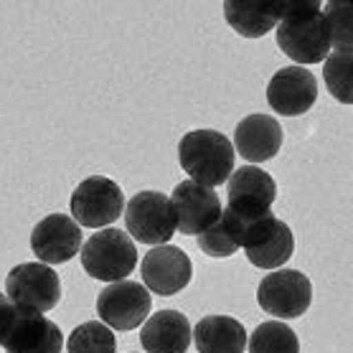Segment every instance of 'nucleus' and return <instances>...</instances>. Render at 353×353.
Returning a JSON list of instances; mask_svg holds the SVG:
<instances>
[{
	"instance_id": "nucleus-6",
	"label": "nucleus",
	"mask_w": 353,
	"mask_h": 353,
	"mask_svg": "<svg viewBox=\"0 0 353 353\" xmlns=\"http://www.w3.org/2000/svg\"><path fill=\"white\" fill-rule=\"evenodd\" d=\"M72 219L87 229L114 224L125 211V193L112 178L89 176L72 193Z\"/></svg>"
},
{
	"instance_id": "nucleus-7",
	"label": "nucleus",
	"mask_w": 353,
	"mask_h": 353,
	"mask_svg": "<svg viewBox=\"0 0 353 353\" xmlns=\"http://www.w3.org/2000/svg\"><path fill=\"white\" fill-rule=\"evenodd\" d=\"M125 224H128L130 239L140 244H155L163 247L176 234V214L173 203L161 191H140L132 196L125 209Z\"/></svg>"
},
{
	"instance_id": "nucleus-16",
	"label": "nucleus",
	"mask_w": 353,
	"mask_h": 353,
	"mask_svg": "<svg viewBox=\"0 0 353 353\" xmlns=\"http://www.w3.org/2000/svg\"><path fill=\"white\" fill-rule=\"evenodd\" d=\"M232 148L249 163L272 161L282 148L280 122L270 114H249L234 130Z\"/></svg>"
},
{
	"instance_id": "nucleus-11",
	"label": "nucleus",
	"mask_w": 353,
	"mask_h": 353,
	"mask_svg": "<svg viewBox=\"0 0 353 353\" xmlns=\"http://www.w3.org/2000/svg\"><path fill=\"white\" fill-rule=\"evenodd\" d=\"M170 203L176 214V232L188 234V236L191 234L199 236L211 224H216V219L221 216V199L216 188L196 183L191 178L173 188Z\"/></svg>"
},
{
	"instance_id": "nucleus-21",
	"label": "nucleus",
	"mask_w": 353,
	"mask_h": 353,
	"mask_svg": "<svg viewBox=\"0 0 353 353\" xmlns=\"http://www.w3.org/2000/svg\"><path fill=\"white\" fill-rule=\"evenodd\" d=\"M249 353H300L297 333L280 321H267L247 338Z\"/></svg>"
},
{
	"instance_id": "nucleus-22",
	"label": "nucleus",
	"mask_w": 353,
	"mask_h": 353,
	"mask_svg": "<svg viewBox=\"0 0 353 353\" xmlns=\"http://www.w3.org/2000/svg\"><path fill=\"white\" fill-rule=\"evenodd\" d=\"M323 79L325 87L338 102H353V51H333L323 61Z\"/></svg>"
},
{
	"instance_id": "nucleus-18",
	"label": "nucleus",
	"mask_w": 353,
	"mask_h": 353,
	"mask_svg": "<svg viewBox=\"0 0 353 353\" xmlns=\"http://www.w3.org/2000/svg\"><path fill=\"white\" fill-rule=\"evenodd\" d=\"M193 343L199 353H244L247 328L232 315H206L193 328Z\"/></svg>"
},
{
	"instance_id": "nucleus-15",
	"label": "nucleus",
	"mask_w": 353,
	"mask_h": 353,
	"mask_svg": "<svg viewBox=\"0 0 353 353\" xmlns=\"http://www.w3.org/2000/svg\"><path fill=\"white\" fill-rule=\"evenodd\" d=\"M6 353H61L64 333L54 321L43 315L18 313L13 328L3 338Z\"/></svg>"
},
{
	"instance_id": "nucleus-8",
	"label": "nucleus",
	"mask_w": 353,
	"mask_h": 353,
	"mask_svg": "<svg viewBox=\"0 0 353 353\" xmlns=\"http://www.w3.org/2000/svg\"><path fill=\"white\" fill-rule=\"evenodd\" d=\"M257 303L265 313L280 321L300 318L313 303V282L297 270H272L259 282Z\"/></svg>"
},
{
	"instance_id": "nucleus-13",
	"label": "nucleus",
	"mask_w": 353,
	"mask_h": 353,
	"mask_svg": "<svg viewBox=\"0 0 353 353\" xmlns=\"http://www.w3.org/2000/svg\"><path fill=\"white\" fill-rule=\"evenodd\" d=\"M140 272H143L148 292L170 297L191 282L193 265L183 249L173 247V244H163V247H153L145 254Z\"/></svg>"
},
{
	"instance_id": "nucleus-24",
	"label": "nucleus",
	"mask_w": 353,
	"mask_h": 353,
	"mask_svg": "<svg viewBox=\"0 0 353 353\" xmlns=\"http://www.w3.org/2000/svg\"><path fill=\"white\" fill-rule=\"evenodd\" d=\"M323 16L330 28V46L336 51H353V6L343 0H330L323 6Z\"/></svg>"
},
{
	"instance_id": "nucleus-4",
	"label": "nucleus",
	"mask_w": 353,
	"mask_h": 353,
	"mask_svg": "<svg viewBox=\"0 0 353 353\" xmlns=\"http://www.w3.org/2000/svg\"><path fill=\"white\" fill-rule=\"evenodd\" d=\"M8 300L16 305L18 313L43 315L54 310L61 300V280L48 265L26 262L16 265L6 277Z\"/></svg>"
},
{
	"instance_id": "nucleus-3",
	"label": "nucleus",
	"mask_w": 353,
	"mask_h": 353,
	"mask_svg": "<svg viewBox=\"0 0 353 353\" xmlns=\"http://www.w3.org/2000/svg\"><path fill=\"white\" fill-rule=\"evenodd\" d=\"M81 267L89 277L99 282H122L135 272L137 247L128 232L110 226L81 244Z\"/></svg>"
},
{
	"instance_id": "nucleus-5",
	"label": "nucleus",
	"mask_w": 353,
	"mask_h": 353,
	"mask_svg": "<svg viewBox=\"0 0 353 353\" xmlns=\"http://www.w3.org/2000/svg\"><path fill=\"white\" fill-rule=\"evenodd\" d=\"M229 206L241 224H257L259 219L272 214V203L277 199V183L267 170L257 165H241L229 176Z\"/></svg>"
},
{
	"instance_id": "nucleus-12",
	"label": "nucleus",
	"mask_w": 353,
	"mask_h": 353,
	"mask_svg": "<svg viewBox=\"0 0 353 353\" xmlns=\"http://www.w3.org/2000/svg\"><path fill=\"white\" fill-rule=\"evenodd\" d=\"M318 79L305 66H285L267 81V105L282 117H300L313 110Z\"/></svg>"
},
{
	"instance_id": "nucleus-2",
	"label": "nucleus",
	"mask_w": 353,
	"mask_h": 353,
	"mask_svg": "<svg viewBox=\"0 0 353 353\" xmlns=\"http://www.w3.org/2000/svg\"><path fill=\"white\" fill-rule=\"evenodd\" d=\"M178 163L191 176V181L216 188L234 173L232 140L219 130L185 132L178 143Z\"/></svg>"
},
{
	"instance_id": "nucleus-9",
	"label": "nucleus",
	"mask_w": 353,
	"mask_h": 353,
	"mask_svg": "<svg viewBox=\"0 0 353 353\" xmlns=\"http://www.w3.org/2000/svg\"><path fill=\"white\" fill-rule=\"evenodd\" d=\"M153 297L145 290V285H137L132 280H122L107 285L97 297V313L99 321L110 330H132L143 325L150 315Z\"/></svg>"
},
{
	"instance_id": "nucleus-1",
	"label": "nucleus",
	"mask_w": 353,
	"mask_h": 353,
	"mask_svg": "<svg viewBox=\"0 0 353 353\" xmlns=\"http://www.w3.org/2000/svg\"><path fill=\"white\" fill-rule=\"evenodd\" d=\"M277 46L297 66L325 61L330 54V28L318 0H292L285 3L277 23Z\"/></svg>"
},
{
	"instance_id": "nucleus-14",
	"label": "nucleus",
	"mask_w": 353,
	"mask_h": 353,
	"mask_svg": "<svg viewBox=\"0 0 353 353\" xmlns=\"http://www.w3.org/2000/svg\"><path fill=\"white\" fill-rule=\"evenodd\" d=\"M81 226L66 214H48L31 232V249L41 265H61L81 252Z\"/></svg>"
},
{
	"instance_id": "nucleus-17",
	"label": "nucleus",
	"mask_w": 353,
	"mask_h": 353,
	"mask_svg": "<svg viewBox=\"0 0 353 353\" xmlns=\"http://www.w3.org/2000/svg\"><path fill=\"white\" fill-rule=\"evenodd\" d=\"M140 343L145 353H185L191 348V323L178 310H161L143 323Z\"/></svg>"
},
{
	"instance_id": "nucleus-10",
	"label": "nucleus",
	"mask_w": 353,
	"mask_h": 353,
	"mask_svg": "<svg viewBox=\"0 0 353 353\" xmlns=\"http://www.w3.org/2000/svg\"><path fill=\"white\" fill-rule=\"evenodd\" d=\"M241 249L249 262L259 270H280L282 265H288V259L295 252V236L282 219L270 214L249 226Z\"/></svg>"
},
{
	"instance_id": "nucleus-25",
	"label": "nucleus",
	"mask_w": 353,
	"mask_h": 353,
	"mask_svg": "<svg viewBox=\"0 0 353 353\" xmlns=\"http://www.w3.org/2000/svg\"><path fill=\"white\" fill-rule=\"evenodd\" d=\"M16 318H18L16 305L10 303L6 292H0V343H3V338L8 336V330L13 328Z\"/></svg>"
},
{
	"instance_id": "nucleus-20",
	"label": "nucleus",
	"mask_w": 353,
	"mask_h": 353,
	"mask_svg": "<svg viewBox=\"0 0 353 353\" xmlns=\"http://www.w3.org/2000/svg\"><path fill=\"white\" fill-rule=\"evenodd\" d=\"M249 226L241 224L239 219L234 216L229 209H221V216L216 219V224H211L206 232L199 234V247L203 254L209 257H232L241 249L244 234Z\"/></svg>"
},
{
	"instance_id": "nucleus-23",
	"label": "nucleus",
	"mask_w": 353,
	"mask_h": 353,
	"mask_svg": "<svg viewBox=\"0 0 353 353\" xmlns=\"http://www.w3.org/2000/svg\"><path fill=\"white\" fill-rule=\"evenodd\" d=\"M66 348L69 353H117V341L105 323L89 321L72 330Z\"/></svg>"
},
{
	"instance_id": "nucleus-19",
	"label": "nucleus",
	"mask_w": 353,
	"mask_h": 353,
	"mask_svg": "<svg viewBox=\"0 0 353 353\" xmlns=\"http://www.w3.org/2000/svg\"><path fill=\"white\" fill-rule=\"evenodd\" d=\"M285 3H236L226 0L224 18L234 31L244 39H262L280 23Z\"/></svg>"
}]
</instances>
